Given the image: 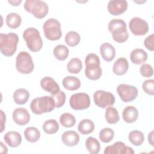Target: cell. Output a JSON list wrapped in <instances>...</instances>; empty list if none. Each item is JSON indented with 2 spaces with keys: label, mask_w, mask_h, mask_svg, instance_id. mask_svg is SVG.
Listing matches in <instances>:
<instances>
[{
  "label": "cell",
  "mask_w": 154,
  "mask_h": 154,
  "mask_svg": "<svg viewBox=\"0 0 154 154\" xmlns=\"http://www.w3.org/2000/svg\"><path fill=\"white\" fill-rule=\"evenodd\" d=\"M108 28L112 33V37L114 41L118 43L126 42L129 37L126 22L120 19H114L108 23Z\"/></svg>",
  "instance_id": "6da1fadb"
},
{
  "label": "cell",
  "mask_w": 154,
  "mask_h": 154,
  "mask_svg": "<svg viewBox=\"0 0 154 154\" xmlns=\"http://www.w3.org/2000/svg\"><path fill=\"white\" fill-rule=\"evenodd\" d=\"M19 42L18 35L14 32L0 34L1 52L6 57L12 56L17 49Z\"/></svg>",
  "instance_id": "7a4b0ae2"
},
{
  "label": "cell",
  "mask_w": 154,
  "mask_h": 154,
  "mask_svg": "<svg viewBox=\"0 0 154 154\" xmlns=\"http://www.w3.org/2000/svg\"><path fill=\"white\" fill-rule=\"evenodd\" d=\"M55 102L51 96H43L33 99L30 104L32 112L35 114L51 112L55 108Z\"/></svg>",
  "instance_id": "3957f363"
},
{
  "label": "cell",
  "mask_w": 154,
  "mask_h": 154,
  "mask_svg": "<svg viewBox=\"0 0 154 154\" xmlns=\"http://www.w3.org/2000/svg\"><path fill=\"white\" fill-rule=\"evenodd\" d=\"M23 37L29 49L34 52L39 51L43 46V42L39 31L34 28H28L23 33Z\"/></svg>",
  "instance_id": "277c9868"
},
{
  "label": "cell",
  "mask_w": 154,
  "mask_h": 154,
  "mask_svg": "<svg viewBox=\"0 0 154 154\" xmlns=\"http://www.w3.org/2000/svg\"><path fill=\"white\" fill-rule=\"evenodd\" d=\"M23 7L26 11L32 13L38 19L45 17L49 11L48 5L40 0H26Z\"/></svg>",
  "instance_id": "5b68a950"
},
{
  "label": "cell",
  "mask_w": 154,
  "mask_h": 154,
  "mask_svg": "<svg viewBox=\"0 0 154 154\" xmlns=\"http://www.w3.org/2000/svg\"><path fill=\"white\" fill-rule=\"evenodd\" d=\"M43 28L45 37L49 40H59L62 35L61 24L55 19L51 18L47 20L44 23Z\"/></svg>",
  "instance_id": "8992f818"
},
{
  "label": "cell",
  "mask_w": 154,
  "mask_h": 154,
  "mask_svg": "<svg viewBox=\"0 0 154 154\" xmlns=\"http://www.w3.org/2000/svg\"><path fill=\"white\" fill-rule=\"evenodd\" d=\"M16 68L23 74L31 73L34 68V64L30 54L25 51H21L16 57Z\"/></svg>",
  "instance_id": "52a82bcc"
},
{
  "label": "cell",
  "mask_w": 154,
  "mask_h": 154,
  "mask_svg": "<svg viewBox=\"0 0 154 154\" xmlns=\"http://www.w3.org/2000/svg\"><path fill=\"white\" fill-rule=\"evenodd\" d=\"M70 107L75 110H82L88 108L90 105V99L85 93L73 94L70 98Z\"/></svg>",
  "instance_id": "ba28073f"
},
{
  "label": "cell",
  "mask_w": 154,
  "mask_h": 154,
  "mask_svg": "<svg viewBox=\"0 0 154 154\" xmlns=\"http://www.w3.org/2000/svg\"><path fill=\"white\" fill-rule=\"evenodd\" d=\"M94 103L98 107L105 108L112 106L115 102V97L111 93L103 90H97L93 94Z\"/></svg>",
  "instance_id": "9c48e42d"
},
{
  "label": "cell",
  "mask_w": 154,
  "mask_h": 154,
  "mask_svg": "<svg viewBox=\"0 0 154 154\" xmlns=\"http://www.w3.org/2000/svg\"><path fill=\"white\" fill-rule=\"evenodd\" d=\"M117 91L120 99L125 102H129L135 100L138 93L135 87L124 84L118 85Z\"/></svg>",
  "instance_id": "30bf717a"
},
{
  "label": "cell",
  "mask_w": 154,
  "mask_h": 154,
  "mask_svg": "<svg viewBox=\"0 0 154 154\" xmlns=\"http://www.w3.org/2000/svg\"><path fill=\"white\" fill-rule=\"evenodd\" d=\"M129 26L132 33L135 35H145L149 31L147 22L138 17H135L131 19L129 23Z\"/></svg>",
  "instance_id": "8fae6325"
},
{
  "label": "cell",
  "mask_w": 154,
  "mask_h": 154,
  "mask_svg": "<svg viewBox=\"0 0 154 154\" xmlns=\"http://www.w3.org/2000/svg\"><path fill=\"white\" fill-rule=\"evenodd\" d=\"M133 154L132 148L126 146L124 143L117 141L111 146H107L104 150V154Z\"/></svg>",
  "instance_id": "7c38bea8"
},
{
  "label": "cell",
  "mask_w": 154,
  "mask_h": 154,
  "mask_svg": "<svg viewBox=\"0 0 154 154\" xmlns=\"http://www.w3.org/2000/svg\"><path fill=\"white\" fill-rule=\"evenodd\" d=\"M108 12L114 16L120 15L125 12L128 8V2L125 0H112L108 4Z\"/></svg>",
  "instance_id": "4fadbf2b"
},
{
  "label": "cell",
  "mask_w": 154,
  "mask_h": 154,
  "mask_svg": "<svg viewBox=\"0 0 154 154\" xmlns=\"http://www.w3.org/2000/svg\"><path fill=\"white\" fill-rule=\"evenodd\" d=\"M85 64V75L91 80H97L102 75V69L100 63H87Z\"/></svg>",
  "instance_id": "5bb4252c"
},
{
  "label": "cell",
  "mask_w": 154,
  "mask_h": 154,
  "mask_svg": "<svg viewBox=\"0 0 154 154\" xmlns=\"http://www.w3.org/2000/svg\"><path fill=\"white\" fill-rule=\"evenodd\" d=\"M14 122L19 125H25L30 120V115L28 111L23 108H17L15 109L12 114Z\"/></svg>",
  "instance_id": "9a60e30c"
},
{
  "label": "cell",
  "mask_w": 154,
  "mask_h": 154,
  "mask_svg": "<svg viewBox=\"0 0 154 154\" xmlns=\"http://www.w3.org/2000/svg\"><path fill=\"white\" fill-rule=\"evenodd\" d=\"M40 86L44 90L51 94H55L60 90L58 84L53 78L49 76L44 77L41 79Z\"/></svg>",
  "instance_id": "2e32d148"
},
{
  "label": "cell",
  "mask_w": 154,
  "mask_h": 154,
  "mask_svg": "<svg viewBox=\"0 0 154 154\" xmlns=\"http://www.w3.org/2000/svg\"><path fill=\"white\" fill-rule=\"evenodd\" d=\"M100 53L106 61H111L116 56V49L109 43H104L100 47Z\"/></svg>",
  "instance_id": "e0dca14e"
},
{
  "label": "cell",
  "mask_w": 154,
  "mask_h": 154,
  "mask_svg": "<svg viewBox=\"0 0 154 154\" xmlns=\"http://www.w3.org/2000/svg\"><path fill=\"white\" fill-rule=\"evenodd\" d=\"M61 140L66 146L72 147L78 144L79 141V136L75 131H68L63 134Z\"/></svg>",
  "instance_id": "ac0fdd59"
},
{
  "label": "cell",
  "mask_w": 154,
  "mask_h": 154,
  "mask_svg": "<svg viewBox=\"0 0 154 154\" xmlns=\"http://www.w3.org/2000/svg\"><path fill=\"white\" fill-rule=\"evenodd\" d=\"M5 142L11 147L19 146L22 142L20 134L16 131H10L7 132L4 137Z\"/></svg>",
  "instance_id": "d6986e66"
},
{
  "label": "cell",
  "mask_w": 154,
  "mask_h": 154,
  "mask_svg": "<svg viewBox=\"0 0 154 154\" xmlns=\"http://www.w3.org/2000/svg\"><path fill=\"white\" fill-rule=\"evenodd\" d=\"M122 117L125 122L128 123H132L137 120L138 111L135 107L128 106L124 108L122 112Z\"/></svg>",
  "instance_id": "ffe728a7"
},
{
  "label": "cell",
  "mask_w": 154,
  "mask_h": 154,
  "mask_svg": "<svg viewBox=\"0 0 154 154\" xmlns=\"http://www.w3.org/2000/svg\"><path fill=\"white\" fill-rule=\"evenodd\" d=\"M128 67L129 64L128 60L124 57H121L117 59L114 63L112 70L116 75L121 76L127 72Z\"/></svg>",
  "instance_id": "44dd1931"
},
{
  "label": "cell",
  "mask_w": 154,
  "mask_h": 154,
  "mask_svg": "<svg viewBox=\"0 0 154 154\" xmlns=\"http://www.w3.org/2000/svg\"><path fill=\"white\" fill-rule=\"evenodd\" d=\"M130 58L134 64L138 65L146 61L147 59V54L143 49H135L131 52Z\"/></svg>",
  "instance_id": "7402d4cb"
},
{
  "label": "cell",
  "mask_w": 154,
  "mask_h": 154,
  "mask_svg": "<svg viewBox=\"0 0 154 154\" xmlns=\"http://www.w3.org/2000/svg\"><path fill=\"white\" fill-rule=\"evenodd\" d=\"M63 87L70 91H74L78 89L81 86L80 80L72 76H68L65 77L63 80Z\"/></svg>",
  "instance_id": "603a6c76"
},
{
  "label": "cell",
  "mask_w": 154,
  "mask_h": 154,
  "mask_svg": "<svg viewBox=\"0 0 154 154\" xmlns=\"http://www.w3.org/2000/svg\"><path fill=\"white\" fill-rule=\"evenodd\" d=\"M29 98V93L24 88L17 89L13 93V100L18 105L25 104Z\"/></svg>",
  "instance_id": "cb8c5ba5"
},
{
  "label": "cell",
  "mask_w": 154,
  "mask_h": 154,
  "mask_svg": "<svg viewBox=\"0 0 154 154\" xmlns=\"http://www.w3.org/2000/svg\"><path fill=\"white\" fill-rule=\"evenodd\" d=\"M94 129V123L89 119H84L81 121L78 125V131L83 134L87 135L91 133Z\"/></svg>",
  "instance_id": "d4e9b609"
},
{
  "label": "cell",
  "mask_w": 154,
  "mask_h": 154,
  "mask_svg": "<svg viewBox=\"0 0 154 154\" xmlns=\"http://www.w3.org/2000/svg\"><path fill=\"white\" fill-rule=\"evenodd\" d=\"M25 139L30 143L37 141L40 137V132L35 127H28L24 131Z\"/></svg>",
  "instance_id": "484cf974"
},
{
  "label": "cell",
  "mask_w": 154,
  "mask_h": 154,
  "mask_svg": "<svg viewBox=\"0 0 154 154\" xmlns=\"http://www.w3.org/2000/svg\"><path fill=\"white\" fill-rule=\"evenodd\" d=\"M5 21L7 26L9 28L16 29L20 25L22 19L20 15L17 13H11L6 16Z\"/></svg>",
  "instance_id": "4316f807"
},
{
  "label": "cell",
  "mask_w": 154,
  "mask_h": 154,
  "mask_svg": "<svg viewBox=\"0 0 154 154\" xmlns=\"http://www.w3.org/2000/svg\"><path fill=\"white\" fill-rule=\"evenodd\" d=\"M105 117L107 123L109 124H116L120 120L117 110L111 106L106 109Z\"/></svg>",
  "instance_id": "83f0119b"
},
{
  "label": "cell",
  "mask_w": 154,
  "mask_h": 154,
  "mask_svg": "<svg viewBox=\"0 0 154 154\" xmlns=\"http://www.w3.org/2000/svg\"><path fill=\"white\" fill-rule=\"evenodd\" d=\"M85 146L87 150L91 154L98 153L100 149V145L99 141L92 137H89L86 140Z\"/></svg>",
  "instance_id": "f1b7e54d"
},
{
  "label": "cell",
  "mask_w": 154,
  "mask_h": 154,
  "mask_svg": "<svg viewBox=\"0 0 154 154\" xmlns=\"http://www.w3.org/2000/svg\"><path fill=\"white\" fill-rule=\"evenodd\" d=\"M69 49L63 45H59L55 47L54 49V55L55 58L60 61L65 60L69 55Z\"/></svg>",
  "instance_id": "f546056e"
},
{
  "label": "cell",
  "mask_w": 154,
  "mask_h": 154,
  "mask_svg": "<svg viewBox=\"0 0 154 154\" xmlns=\"http://www.w3.org/2000/svg\"><path fill=\"white\" fill-rule=\"evenodd\" d=\"M129 140L134 146H140L144 140V136L142 132L139 131H132L129 134Z\"/></svg>",
  "instance_id": "4dcf8cb0"
},
{
  "label": "cell",
  "mask_w": 154,
  "mask_h": 154,
  "mask_svg": "<svg viewBox=\"0 0 154 154\" xmlns=\"http://www.w3.org/2000/svg\"><path fill=\"white\" fill-rule=\"evenodd\" d=\"M43 131L48 134H53L56 133L59 129V125L54 119L46 120L43 125Z\"/></svg>",
  "instance_id": "1f68e13d"
},
{
  "label": "cell",
  "mask_w": 154,
  "mask_h": 154,
  "mask_svg": "<svg viewBox=\"0 0 154 154\" xmlns=\"http://www.w3.org/2000/svg\"><path fill=\"white\" fill-rule=\"evenodd\" d=\"M82 68L81 61L77 58H73L71 59L67 64V69L69 72L71 73H78Z\"/></svg>",
  "instance_id": "d6a6232c"
},
{
  "label": "cell",
  "mask_w": 154,
  "mask_h": 154,
  "mask_svg": "<svg viewBox=\"0 0 154 154\" xmlns=\"http://www.w3.org/2000/svg\"><path fill=\"white\" fill-rule=\"evenodd\" d=\"M81 37L79 34L73 31L68 32L65 36V42L70 46H75L79 43Z\"/></svg>",
  "instance_id": "836d02e7"
},
{
  "label": "cell",
  "mask_w": 154,
  "mask_h": 154,
  "mask_svg": "<svg viewBox=\"0 0 154 154\" xmlns=\"http://www.w3.org/2000/svg\"><path fill=\"white\" fill-rule=\"evenodd\" d=\"M60 122L61 125L66 128H71L75 125L76 119L75 117L70 113L66 112L60 116Z\"/></svg>",
  "instance_id": "e575fe53"
},
{
  "label": "cell",
  "mask_w": 154,
  "mask_h": 154,
  "mask_svg": "<svg viewBox=\"0 0 154 154\" xmlns=\"http://www.w3.org/2000/svg\"><path fill=\"white\" fill-rule=\"evenodd\" d=\"M114 132L113 130L109 128L102 129L99 132V138L103 143H109L114 138Z\"/></svg>",
  "instance_id": "d590c367"
},
{
  "label": "cell",
  "mask_w": 154,
  "mask_h": 154,
  "mask_svg": "<svg viewBox=\"0 0 154 154\" xmlns=\"http://www.w3.org/2000/svg\"><path fill=\"white\" fill-rule=\"evenodd\" d=\"M51 96L53 98L55 102V106L56 108L61 107L66 101V94L63 91H59L55 94H51Z\"/></svg>",
  "instance_id": "8d00e7d4"
},
{
  "label": "cell",
  "mask_w": 154,
  "mask_h": 154,
  "mask_svg": "<svg viewBox=\"0 0 154 154\" xmlns=\"http://www.w3.org/2000/svg\"><path fill=\"white\" fill-rule=\"evenodd\" d=\"M153 87H154L153 79L146 80L145 81L143 82L142 85V87L144 91L150 96H153L154 94Z\"/></svg>",
  "instance_id": "74e56055"
},
{
  "label": "cell",
  "mask_w": 154,
  "mask_h": 154,
  "mask_svg": "<svg viewBox=\"0 0 154 154\" xmlns=\"http://www.w3.org/2000/svg\"><path fill=\"white\" fill-rule=\"evenodd\" d=\"M140 71L141 75L146 78L151 77L153 74V68L149 64H143L140 67Z\"/></svg>",
  "instance_id": "f35d334b"
},
{
  "label": "cell",
  "mask_w": 154,
  "mask_h": 154,
  "mask_svg": "<svg viewBox=\"0 0 154 154\" xmlns=\"http://www.w3.org/2000/svg\"><path fill=\"white\" fill-rule=\"evenodd\" d=\"M144 46L146 48L150 51L154 50V34H152L146 38L144 42Z\"/></svg>",
  "instance_id": "ab89813d"
},
{
  "label": "cell",
  "mask_w": 154,
  "mask_h": 154,
  "mask_svg": "<svg viewBox=\"0 0 154 154\" xmlns=\"http://www.w3.org/2000/svg\"><path fill=\"white\" fill-rule=\"evenodd\" d=\"M1 132H2L4 131V122L5 121V114H4V113L3 112V111L2 110H1Z\"/></svg>",
  "instance_id": "60d3db41"
},
{
  "label": "cell",
  "mask_w": 154,
  "mask_h": 154,
  "mask_svg": "<svg viewBox=\"0 0 154 154\" xmlns=\"http://www.w3.org/2000/svg\"><path fill=\"white\" fill-rule=\"evenodd\" d=\"M148 141L149 142V143L153 146V131H152L148 135Z\"/></svg>",
  "instance_id": "b9f144b4"
},
{
  "label": "cell",
  "mask_w": 154,
  "mask_h": 154,
  "mask_svg": "<svg viewBox=\"0 0 154 154\" xmlns=\"http://www.w3.org/2000/svg\"><path fill=\"white\" fill-rule=\"evenodd\" d=\"M10 4H11V5L13 6H18L22 2V0H19V1H8Z\"/></svg>",
  "instance_id": "7bdbcfd3"
},
{
  "label": "cell",
  "mask_w": 154,
  "mask_h": 154,
  "mask_svg": "<svg viewBox=\"0 0 154 154\" xmlns=\"http://www.w3.org/2000/svg\"><path fill=\"white\" fill-rule=\"evenodd\" d=\"M1 152L7 153V147L3 144L2 142H1Z\"/></svg>",
  "instance_id": "ee69618b"
}]
</instances>
